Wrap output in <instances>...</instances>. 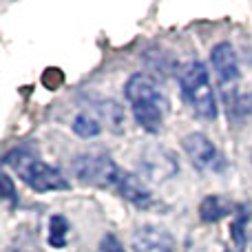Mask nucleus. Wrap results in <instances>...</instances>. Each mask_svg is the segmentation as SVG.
Here are the masks:
<instances>
[{
  "mask_svg": "<svg viewBox=\"0 0 252 252\" xmlns=\"http://www.w3.org/2000/svg\"><path fill=\"white\" fill-rule=\"evenodd\" d=\"M124 95L133 109L135 122L146 133H159L164 124V115L168 111L164 93L159 91L157 82L146 73H135L128 78L124 87Z\"/></svg>",
  "mask_w": 252,
  "mask_h": 252,
  "instance_id": "f257e3e1",
  "label": "nucleus"
},
{
  "mask_svg": "<svg viewBox=\"0 0 252 252\" xmlns=\"http://www.w3.org/2000/svg\"><path fill=\"white\" fill-rule=\"evenodd\" d=\"M4 166L16 170V175L35 192H51V190H69L71 184L58 168L44 164L42 159L33 155L27 148H16V151L4 155Z\"/></svg>",
  "mask_w": 252,
  "mask_h": 252,
  "instance_id": "f03ea898",
  "label": "nucleus"
},
{
  "mask_svg": "<svg viewBox=\"0 0 252 252\" xmlns=\"http://www.w3.org/2000/svg\"><path fill=\"white\" fill-rule=\"evenodd\" d=\"M179 87L186 104L192 109V113L199 115L201 120H215L217 118V102H215V91L210 84V75L201 62H190L179 73Z\"/></svg>",
  "mask_w": 252,
  "mask_h": 252,
  "instance_id": "7ed1b4c3",
  "label": "nucleus"
},
{
  "mask_svg": "<svg viewBox=\"0 0 252 252\" xmlns=\"http://www.w3.org/2000/svg\"><path fill=\"white\" fill-rule=\"evenodd\" d=\"M213 69L219 78V87L223 93V102L228 106V115L230 113H239V104H241V95H239V60L237 53L232 49L230 42H219L213 47Z\"/></svg>",
  "mask_w": 252,
  "mask_h": 252,
  "instance_id": "20e7f679",
  "label": "nucleus"
},
{
  "mask_svg": "<svg viewBox=\"0 0 252 252\" xmlns=\"http://www.w3.org/2000/svg\"><path fill=\"white\" fill-rule=\"evenodd\" d=\"M73 173L82 184L95 188H118L124 170L104 153H87L73 159Z\"/></svg>",
  "mask_w": 252,
  "mask_h": 252,
  "instance_id": "39448f33",
  "label": "nucleus"
},
{
  "mask_svg": "<svg viewBox=\"0 0 252 252\" xmlns=\"http://www.w3.org/2000/svg\"><path fill=\"white\" fill-rule=\"evenodd\" d=\"M182 146L186 155L190 157L192 166L199 170H213L219 164V153L215 144L204 133H190L182 139Z\"/></svg>",
  "mask_w": 252,
  "mask_h": 252,
  "instance_id": "423d86ee",
  "label": "nucleus"
},
{
  "mask_svg": "<svg viewBox=\"0 0 252 252\" xmlns=\"http://www.w3.org/2000/svg\"><path fill=\"white\" fill-rule=\"evenodd\" d=\"M133 252H177V241L166 228L142 226L133 235Z\"/></svg>",
  "mask_w": 252,
  "mask_h": 252,
  "instance_id": "0eeeda50",
  "label": "nucleus"
},
{
  "mask_svg": "<svg viewBox=\"0 0 252 252\" xmlns=\"http://www.w3.org/2000/svg\"><path fill=\"white\" fill-rule=\"evenodd\" d=\"M118 195L124 197L126 201H130L133 206H137V208H151V206H155V197H153V192L148 190V186L142 182L139 177H135L133 173H126L122 175V179H120L118 184Z\"/></svg>",
  "mask_w": 252,
  "mask_h": 252,
  "instance_id": "6e6552de",
  "label": "nucleus"
},
{
  "mask_svg": "<svg viewBox=\"0 0 252 252\" xmlns=\"http://www.w3.org/2000/svg\"><path fill=\"white\" fill-rule=\"evenodd\" d=\"M144 168L153 179H166L177 173V164H175L173 155L166 153L164 148H155V151L148 153L144 157Z\"/></svg>",
  "mask_w": 252,
  "mask_h": 252,
  "instance_id": "1a4fd4ad",
  "label": "nucleus"
},
{
  "mask_svg": "<svg viewBox=\"0 0 252 252\" xmlns=\"http://www.w3.org/2000/svg\"><path fill=\"white\" fill-rule=\"evenodd\" d=\"M228 215H232V204L219 195H208L199 204V217L206 223H217Z\"/></svg>",
  "mask_w": 252,
  "mask_h": 252,
  "instance_id": "9d476101",
  "label": "nucleus"
},
{
  "mask_svg": "<svg viewBox=\"0 0 252 252\" xmlns=\"http://www.w3.org/2000/svg\"><path fill=\"white\" fill-rule=\"evenodd\" d=\"M93 111H95L97 118L102 120V124L109 126V130H113V133H122L124 130V113L113 100L95 102Z\"/></svg>",
  "mask_w": 252,
  "mask_h": 252,
  "instance_id": "9b49d317",
  "label": "nucleus"
},
{
  "mask_svg": "<svg viewBox=\"0 0 252 252\" xmlns=\"http://www.w3.org/2000/svg\"><path fill=\"white\" fill-rule=\"evenodd\" d=\"M71 128H73L75 135H80V137H84V139L97 137V135L102 133V120L97 118V115H91L89 111H84V113L75 115V120L71 122Z\"/></svg>",
  "mask_w": 252,
  "mask_h": 252,
  "instance_id": "f8f14e48",
  "label": "nucleus"
},
{
  "mask_svg": "<svg viewBox=\"0 0 252 252\" xmlns=\"http://www.w3.org/2000/svg\"><path fill=\"white\" fill-rule=\"evenodd\" d=\"M66 235H69V221L62 215H53L49 219V244L53 248H66Z\"/></svg>",
  "mask_w": 252,
  "mask_h": 252,
  "instance_id": "ddd939ff",
  "label": "nucleus"
},
{
  "mask_svg": "<svg viewBox=\"0 0 252 252\" xmlns=\"http://www.w3.org/2000/svg\"><path fill=\"white\" fill-rule=\"evenodd\" d=\"M248 219H250V210L246 208V206H239V213H237L235 221H232V226H230L232 239H235L239 250H244V246H246V223H248Z\"/></svg>",
  "mask_w": 252,
  "mask_h": 252,
  "instance_id": "4468645a",
  "label": "nucleus"
},
{
  "mask_svg": "<svg viewBox=\"0 0 252 252\" xmlns=\"http://www.w3.org/2000/svg\"><path fill=\"white\" fill-rule=\"evenodd\" d=\"M0 182H2V197H4V201H7L11 208H16V206H18V195H16V188H13V184H11V177H9L7 173H2V175H0Z\"/></svg>",
  "mask_w": 252,
  "mask_h": 252,
  "instance_id": "2eb2a0df",
  "label": "nucleus"
},
{
  "mask_svg": "<svg viewBox=\"0 0 252 252\" xmlns=\"http://www.w3.org/2000/svg\"><path fill=\"white\" fill-rule=\"evenodd\" d=\"M64 82V75H62L60 69H47L42 75V84L47 89H58L60 84Z\"/></svg>",
  "mask_w": 252,
  "mask_h": 252,
  "instance_id": "dca6fc26",
  "label": "nucleus"
},
{
  "mask_svg": "<svg viewBox=\"0 0 252 252\" xmlns=\"http://www.w3.org/2000/svg\"><path fill=\"white\" fill-rule=\"evenodd\" d=\"M100 248H102V252H124L122 244L115 239V235H104V237H102Z\"/></svg>",
  "mask_w": 252,
  "mask_h": 252,
  "instance_id": "f3484780",
  "label": "nucleus"
},
{
  "mask_svg": "<svg viewBox=\"0 0 252 252\" xmlns=\"http://www.w3.org/2000/svg\"><path fill=\"white\" fill-rule=\"evenodd\" d=\"M239 113H241V115L252 113V93H250L248 97H244V95H241V109H239Z\"/></svg>",
  "mask_w": 252,
  "mask_h": 252,
  "instance_id": "a211bd4d",
  "label": "nucleus"
},
{
  "mask_svg": "<svg viewBox=\"0 0 252 252\" xmlns=\"http://www.w3.org/2000/svg\"><path fill=\"white\" fill-rule=\"evenodd\" d=\"M7 252H25V250H18V248H7Z\"/></svg>",
  "mask_w": 252,
  "mask_h": 252,
  "instance_id": "6ab92c4d",
  "label": "nucleus"
},
{
  "mask_svg": "<svg viewBox=\"0 0 252 252\" xmlns=\"http://www.w3.org/2000/svg\"><path fill=\"white\" fill-rule=\"evenodd\" d=\"M223 252H230V250H223Z\"/></svg>",
  "mask_w": 252,
  "mask_h": 252,
  "instance_id": "aec40b11",
  "label": "nucleus"
}]
</instances>
